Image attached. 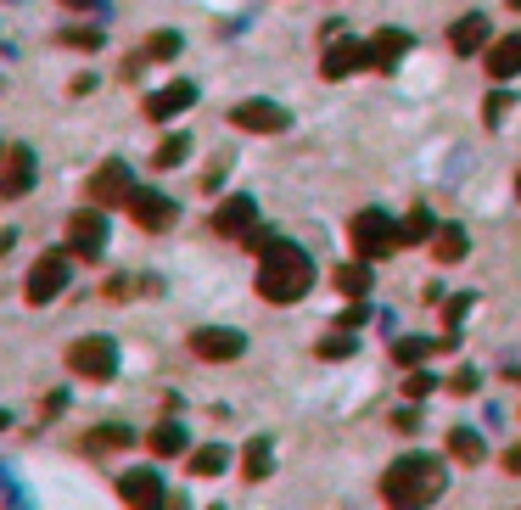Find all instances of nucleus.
I'll list each match as a JSON object with an SVG mask.
<instances>
[{
	"mask_svg": "<svg viewBox=\"0 0 521 510\" xmlns=\"http://www.w3.org/2000/svg\"><path fill=\"white\" fill-rule=\"evenodd\" d=\"M118 494L129 499V505L135 510H157L163 505V482H157V471H124V477H118Z\"/></svg>",
	"mask_w": 521,
	"mask_h": 510,
	"instance_id": "nucleus-14",
	"label": "nucleus"
},
{
	"mask_svg": "<svg viewBox=\"0 0 521 510\" xmlns=\"http://www.w3.org/2000/svg\"><path fill=\"white\" fill-rule=\"evenodd\" d=\"M393 426H398V432H415V426H421V415H415V410H398Z\"/></svg>",
	"mask_w": 521,
	"mask_h": 510,
	"instance_id": "nucleus-36",
	"label": "nucleus"
},
{
	"mask_svg": "<svg viewBox=\"0 0 521 510\" xmlns=\"http://www.w3.org/2000/svg\"><path fill=\"white\" fill-rule=\"evenodd\" d=\"M101 241H107V219L96 208H79L68 219V253L73 258H101Z\"/></svg>",
	"mask_w": 521,
	"mask_h": 510,
	"instance_id": "nucleus-7",
	"label": "nucleus"
},
{
	"mask_svg": "<svg viewBox=\"0 0 521 510\" xmlns=\"http://www.w3.org/2000/svg\"><path fill=\"white\" fill-rule=\"evenodd\" d=\"M191 101H197V85H185V79H180V85H163V90H157V96L146 101V113H152V118H174V113H185Z\"/></svg>",
	"mask_w": 521,
	"mask_h": 510,
	"instance_id": "nucleus-17",
	"label": "nucleus"
},
{
	"mask_svg": "<svg viewBox=\"0 0 521 510\" xmlns=\"http://www.w3.org/2000/svg\"><path fill=\"white\" fill-rule=\"evenodd\" d=\"M225 466H230V449H219V443H208V449L191 454V471H197V477H219Z\"/></svg>",
	"mask_w": 521,
	"mask_h": 510,
	"instance_id": "nucleus-24",
	"label": "nucleus"
},
{
	"mask_svg": "<svg viewBox=\"0 0 521 510\" xmlns=\"http://www.w3.org/2000/svg\"><path fill=\"white\" fill-rule=\"evenodd\" d=\"M432 393V376H421V370H415V376H409V398H426Z\"/></svg>",
	"mask_w": 521,
	"mask_h": 510,
	"instance_id": "nucleus-34",
	"label": "nucleus"
},
{
	"mask_svg": "<svg viewBox=\"0 0 521 510\" xmlns=\"http://www.w3.org/2000/svg\"><path fill=\"white\" fill-rule=\"evenodd\" d=\"M426 354H432V342H421V337H404V342H393V359H398V365H421Z\"/></svg>",
	"mask_w": 521,
	"mask_h": 510,
	"instance_id": "nucleus-28",
	"label": "nucleus"
},
{
	"mask_svg": "<svg viewBox=\"0 0 521 510\" xmlns=\"http://www.w3.org/2000/svg\"><path fill=\"white\" fill-rule=\"evenodd\" d=\"M409 45H415V40H409L404 29H381L376 40H370V51H376V68H398V62L409 57Z\"/></svg>",
	"mask_w": 521,
	"mask_h": 510,
	"instance_id": "nucleus-18",
	"label": "nucleus"
},
{
	"mask_svg": "<svg viewBox=\"0 0 521 510\" xmlns=\"http://www.w3.org/2000/svg\"><path fill=\"white\" fill-rule=\"evenodd\" d=\"M129 443V426H101V432H90L85 449H124Z\"/></svg>",
	"mask_w": 521,
	"mask_h": 510,
	"instance_id": "nucleus-29",
	"label": "nucleus"
},
{
	"mask_svg": "<svg viewBox=\"0 0 521 510\" xmlns=\"http://www.w3.org/2000/svg\"><path fill=\"white\" fill-rule=\"evenodd\" d=\"M432 253H437V264H460V258H465V230H460V225H449V230H437V241H432Z\"/></svg>",
	"mask_w": 521,
	"mask_h": 510,
	"instance_id": "nucleus-23",
	"label": "nucleus"
},
{
	"mask_svg": "<svg viewBox=\"0 0 521 510\" xmlns=\"http://www.w3.org/2000/svg\"><path fill=\"white\" fill-rule=\"evenodd\" d=\"M348 236H353V253L359 258H387L393 247H404V236H398V225L387 219L381 208H365V213H353V225H348Z\"/></svg>",
	"mask_w": 521,
	"mask_h": 510,
	"instance_id": "nucleus-3",
	"label": "nucleus"
},
{
	"mask_svg": "<svg viewBox=\"0 0 521 510\" xmlns=\"http://www.w3.org/2000/svg\"><path fill=\"white\" fill-rule=\"evenodd\" d=\"M146 57H180V34H152V40H146Z\"/></svg>",
	"mask_w": 521,
	"mask_h": 510,
	"instance_id": "nucleus-30",
	"label": "nucleus"
},
{
	"mask_svg": "<svg viewBox=\"0 0 521 510\" xmlns=\"http://www.w3.org/2000/svg\"><path fill=\"white\" fill-rule=\"evenodd\" d=\"M348 354H353V326H337L320 342V359H348Z\"/></svg>",
	"mask_w": 521,
	"mask_h": 510,
	"instance_id": "nucleus-27",
	"label": "nucleus"
},
{
	"mask_svg": "<svg viewBox=\"0 0 521 510\" xmlns=\"http://www.w3.org/2000/svg\"><path fill=\"white\" fill-rule=\"evenodd\" d=\"M29 185H34V152L29 146H12L6 152V174H0V197L17 202V197H29Z\"/></svg>",
	"mask_w": 521,
	"mask_h": 510,
	"instance_id": "nucleus-13",
	"label": "nucleus"
},
{
	"mask_svg": "<svg viewBox=\"0 0 521 510\" xmlns=\"http://www.w3.org/2000/svg\"><path fill=\"white\" fill-rule=\"evenodd\" d=\"M449 454L460 460V466H482V454H488V449H482V438L471 432V426H454V432H449Z\"/></svg>",
	"mask_w": 521,
	"mask_h": 510,
	"instance_id": "nucleus-19",
	"label": "nucleus"
},
{
	"mask_svg": "<svg viewBox=\"0 0 521 510\" xmlns=\"http://www.w3.org/2000/svg\"><path fill=\"white\" fill-rule=\"evenodd\" d=\"M258 258H264V264H258V292H264L269 303H297L314 286V264H309V253H303L297 241L275 236Z\"/></svg>",
	"mask_w": 521,
	"mask_h": 510,
	"instance_id": "nucleus-1",
	"label": "nucleus"
},
{
	"mask_svg": "<svg viewBox=\"0 0 521 510\" xmlns=\"http://www.w3.org/2000/svg\"><path fill=\"white\" fill-rule=\"evenodd\" d=\"M398 236H404V247L426 241V236H432V213H426V208H409V219L398 225Z\"/></svg>",
	"mask_w": 521,
	"mask_h": 510,
	"instance_id": "nucleus-25",
	"label": "nucleus"
},
{
	"mask_svg": "<svg viewBox=\"0 0 521 510\" xmlns=\"http://www.w3.org/2000/svg\"><path fill=\"white\" fill-rule=\"evenodd\" d=\"M449 387H454V393H477V370H460Z\"/></svg>",
	"mask_w": 521,
	"mask_h": 510,
	"instance_id": "nucleus-33",
	"label": "nucleus"
},
{
	"mask_svg": "<svg viewBox=\"0 0 521 510\" xmlns=\"http://www.w3.org/2000/svg\"><path fill=\"white\" fill-rule=\"evenodd\" d=\"M359 68H376L370 40H337L331 51H325V62H320L325 79H348V73H359Z\"/></svg>",
	"mask_w": 521,
	"mask_h": 510,
	"instance_id": "nucleus-8",
	"label": "nucleus"
},
{
	"mask_svg": "<svg viewBox=\"0 0 521 510\" xmlns=\"http://www.w3.org/2000/svg\"><path fill=\"white\" fill-rule=\"evenodd\" d=\"M443 466H437L432 454H404L387 477H381V499L387 505H432L443 494Z\"/></svg>",
	"mask_w": 521,
	"mask_h": 510,
	"instance_id": "nucleus-2",
	"label": "nucleus"
},
{
	"mask_svg": "<svg viewBox=\"0 0 521 510\" xmlns=\"http://www.w3.org/2000/svg\"><path fill=\"white\" fill-rule=\"evenodd\" d=\"M488 34H493V23L482 12H471V17H460V23L449 29V45L460 51V57H477L482 45H488Z\"/></svg>",
	"mask_w": 521,
	"mask_h": 510,
	"instance_id": "nucleus-15",
	"label": "nucleus"
},
{
	"mask_svg": "<svg viewBox=\"0 0 521 510\" xmlns=\"http://www.w3.org/2000/svg\"><path fill=\"white\" fill-rule=\"evenodd\" d=\"M68 370L85 376V382H113L118 376V348L107 337H79L68 348Z\"/></svg>",
	"mask_w": 521,
	"mask_h": 510,
	"instance_id": "nucleus-4",
	"label": "nucleus"
},
{
	"mask_svg": "<svg viewBox=\"0 0 521 510\" xmlns=\"http://www.w3.org/2000/svg\"><path fill=\"white\" fill-rule=\"evenodd\" d=\"M146 443H152V454H163V460H169V454L185 449V426H180V421H157Z\"/></svg>",
	"mask_w": 521,
	"mask_h": 510,
	"instance_id": "nucleus-21",
	"label": "nucleus"
},
{
	"mask_svg": "<svg viewBox=\"0 0 521 510\" xmlns=\"http://www.w3.org/2000/svg\"><path fill=\"white\" fill-rule=\"evenodd\" d=\"M505 107H510V96H488V101H482V113H488V124H499V118H505Z\"/></svg>",
	"mask_w": 521,
	"mask_h": 510,
	"instance_id": "nucleus-32",
	"label": "nucleus"
},
{
	"mask_svg": "<svg viewBox=\"0 0 521 510\" xmlns=\"http://www.w3.org/2000/svg\"><path fill=\"white\" fill-rule=\"evenodd\" d=\"M253 230H258V202L253 197H225L219 208H213V236L247 241Z\"/></svg>",
	"mask_w": 521,
	"mask_h": 510,
	"instance_id": "nucleus-5",
	"label": "nucleus"
},
{
	"mask_svg": "<svg viewBox=\"0 0 521 510\" xmlns=\"http://www.w3.org/2000/svg\"><path fill=\"white\" fill-rule=\"evenodd\" d=\"M62 45H79V51H96V45H101V29H68V34H62Z\"/></svg>",
	"mask_w": 521,
	"mask_h": 510,
	"instance_id": "nucleus-31",
	"label": "nucleus"
},
{
	"mask_svg": "<svg viewBox=\"0 0 521 510\" xmlns=\"http://www.w3.org/2000/svg\"><path fill=\"white\" fill-rule=\"evenodd\" d=\"M230 124L247 129V135H281L292 124V113L275 107V101H241V107H230Z\"/></svg>",
	"mask_w": 521,
	"mask_h": 510,
	"instance_id": "nucleus-6",
	"label": "nucleus"
},
{
	"mask_svg": "<svg viewBox=\"0 0 521 510\" xmlns=\"http://www.w3.org/2000/svg\"><path fill=\"white\" fill-rule=\"evenodd\" d=\"M135 185H129V163H118V157H107L96 174L85 180V197L90 202H124Z\"/></svg>",
	"mask_w": 521,
	"mask_h": 510,
	"instance_id": "nucleus-11",
	"label": "nucleus"
},
{
	"mask_svg": "<svg viewBox=\"0 0 521 510\" xmlns=\"http://www.w3.org/2000/svg\"><path fill=\"white\" fill-rule=\"evenodd\" d=\"M62 6H68V12H85V6H96V0H62Z\"/></svg>",
	"mask_w": 521,
	"mask_h": 510,
	"instance_id": "nucleus-37",
	"label": "nucleus"
},
{
	"mask_svg": "<svg viewBox=\"0 0 521 510\" xmlns=\"http://www.w3.org/2000/svg\"><path fill=\"white\" fill-rule=\"evenodd\" d=\"M510 6H521V0H510Z\"/></svg>",
	"mask_w": 521,
	"mask_h": 510,
	"instance_id": "nucleus-38",
	"label": "nucleus"
},
{
	"mask_svg": "<svg viewBox=\"0 0 521 510\" xmlns=\"http://www.w3.org/2000/svg\"><path fill=\"white\" fill-rule=\"evenodd\" d=\"M482 68L493 73V79H516L521 73V34H505V40L488 45V62Z\"/></svg>",
	"mask_w": 521,
	"mask_h": 510,
	"instance_id": "nucleus-16",
	"label": "nucleus"
},
{
	"mask_svg": "<svg viewBox=\"0 0 521 510\" xmlns=\"http://www.w3.org/2000/svg\"><path fill=\"white\" fill-rule=\"evenodd\" d=\"M185 152H191V141H185V135H169V141L152 152V163L157 169H174V163H185Z\"/></svg>",
	"mask_w": 521,
	"mask_h": 510,
	"instance_id": "nucleus-26",
	"label": "nucleus"
},
{
	"mask_svg": "<svg viewBox=\"0 0 521 510\" xmlns=\"http://www.w3.org/2000/svg\"><path fill=\"white\" fill-rule=\"evenodd\" d=\"M269 466H275V449H269V438H253L247 443V449H241V471H247V477H269Z\"/></svg>",
	"mask_w": 521,
	"mask_h": 510,
	"instance_id": "nucleus-20",
	"label": "nucleus"
},
{
	"mask_svg": "<svg viewBox=\"0 0 521 510\" xmlns=\"http://www.w3.org/2000/svg\"><path fill=\"white\" fill-rule=\"evenodd\" d=\"M505 471H510V477H521V443H510V449H505Z\"/></svg>",
	"mask_w": 521,
	"mask_h": 510,
	"instance_id": "nucleus-35",
	"label": "nucleus"
},
{
	"mask_svg": "<svg viewBox=\"0 0 521 510\" xmlns=\"http://www.w3.org/2000/svg\"><path fill=\"white\" fill-rule=\"evenodd\" d=\"M124 208H129V219H135L141 230H169L174 225V202L163 197V191H129Z\"/></svg>",
	"mask_w": 521,
	"mask_h": 510,
	"instance_id": "nucleus-9",
	"label": "nucleus"
},
{
	"mask_svg": "<svg viewBox=\"0 0 521 510\" xmlns=\"http://www.w3.org/2000/svg\"><path fill=\"white\" fill-rule=\"evenodd\" d=\"M241 331H219V326H202V331H191V354L197 359H208V365H225V359H241Z\"/></svg>",
	"mask_w": 521,
	"mask_h": 510,
	"instance_id": "nucleus-10",
	"label": "nucleus"
},
{
	"mask_svg": "<svg viewBox=\"0 0 521 510\" xmlns=\"http://www.w3.org/2000/svg\"><path fill=\"white\" fill-rule=\"evenodd\" d=\"M62 286H68V258H62V253H45L40 264L29 270V303L62 298Z\"/></svg>",
	"mask_w": 521,
	"mask_h": 510,
	"instance_id": "nucleus-12",
	"label": "nucleus"
},
{
	"mask_svg": "<svg viewBox=\"0 0 521 510\" xmlns=\"http://www.w3.org/2000/svg\"><path fill=\"white\" fill-rule=\"evenodd\" d=\"M337 292H342V298H365V292H370L365 258H359V264H342V270H337Z\"/></svg>",
	"mask_w": 521,
	"mask_h": 510,
	"instance_id": "nucleus-22",
	"label": "nucleus"
}]
</instances>
